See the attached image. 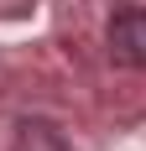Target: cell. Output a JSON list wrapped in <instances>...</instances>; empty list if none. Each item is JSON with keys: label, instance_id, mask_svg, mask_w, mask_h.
Here are the masks:
<instances>
[{"label": "cell", "instance_id": "6da1fadb", "mask_svg": "<svg viewBox=\"0 0 146 151\" xmlns=\"http://www.w3.org/2000/svg\"><path fill=\"white\" fill-rule=\"evenodd\" d=\"M104 42H110V58L120 68L146 73V5H120L104 26Z\"/></svg>", "mask_w": 146, "mask_h": 151}, {"label": "cell", "instance_id": "7a4b0ae2", "mask_svg": "<svg viewBox=\"0 0 146 151\" xmlns=\"http://www.w3.org/2000/svg\"><path fill=\"white\" fill-rule=\"evenodd\" d=\"M11 151H68V141H63V130L52 120H21Z\"/></svg>", "mask_w": 146, "mask_h": 151}]
</instances>
